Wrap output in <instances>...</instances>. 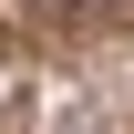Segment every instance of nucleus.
<instances>
[{
  "mask_svg": "<svg viewBox=\"0 0 134 134\" xmlns=\"http://www.w3.org/2000/svg\"><path fill=\"white\" fill-rule=\"evenodd\" d=\"M52 10H72V0H52Z\"/></svg>",
  "mask_w": 134,
  "mask_h": 134,
  "instance_id": "nucleus-1",
  "label": "nucleus"
}]
</instances>
